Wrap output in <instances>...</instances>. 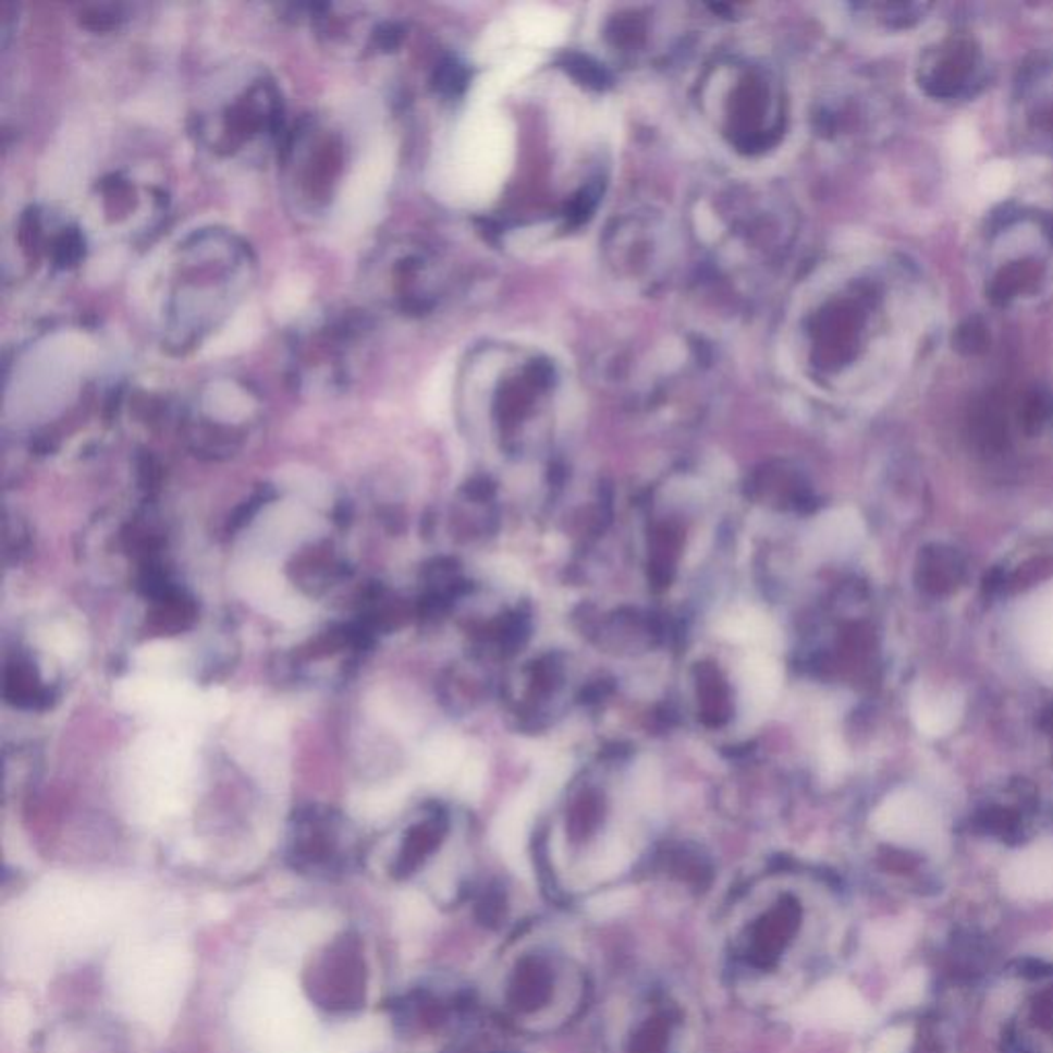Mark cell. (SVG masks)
Masks as SVG:
<instances>
[{
    "mask_svg": "<svg viewBox=\"0 0 1053 1053\" xmlns=\"http://www.w3.org/2000/svg\"><path fill=\"white\" fill-rule=\"evenodd\" d=\"M467 751L462 739L453 735H441L426 745L423 756V780L432 786H444L457 782Z\"/></svg>",
    "mask_w": 1053,
    "mask_h": 1053,
    "instance_id": "obj_14",
    "label": "cell"
},
{
    "mask_svg": "<svg viewBox=\"0 0 1053 1053\" xmlns=\"http://www.w3.org/2000/svg\"><path fill=\"white\" fill-rule=\"evenodd\" d=\"M638 902V893L632 887L613 889L608 893L595 895L587 902V911L595 920H613L628 914Z\"/></svg>",
    "mask_w": 1053,
    "mask_h": 1053,
    "instance_id": "obj_22",
    "label": "cell"
},
{
    "mask_svg": "<svg viewBox=\"0 0 1053 1053\" xmlns=\"http://www.w3.org/2000/svg\"><path fill=\"white\" fill-rule=\"evenodd\" d=\"M486 780V761L480 751H467V758L463 761L462 772L457 776V791L463 798H478L483 788Z\"/></svg>",
    "mask_w": 1053,
    "mask_h": 1053,
    "instance_id": "obj_25",
    "label": "cell"
},
{
    "mask_svg": "<svg viewBox=\"0 0 1053 1053\" xmlns=\"http://www.w3.org/2000/svg\"><path fill=\"white\" fill-rule=\"evenodd\" d=\"M451 383H453V363H441L430 379L426 381L425 395H423V406L430 423L441 425L449 416V404H451Z\"/></svg>",
    "mask_w": 1053,
    "mask_h": 1053,
    "instance_id": "obj_18",
    "label": "cell"
},
{
    "mask_svg": "<svg viewBox=\"0 0 1053 1053\" xmlns=\"http://www.w3.org/2000/svg\"><path fill=\"white\" fill-rule=\"evenodd\" d=\"M948 148H951L953 161L957 166H967L969 161L976 159L978 148H980L978 132H976V128L971 124H959V126H955V130L951 132V138H948Z\"/></svg>",
    "mask_w": 1053,
    "mask_h": 1053,
    "instance_id": "obj_26",
    "label": "cell"
},
{
    "mask_svg": "<svg viewBox=\"0 0 1053 1053\" xmlns=\"http://www.w3.org/2000/svg\"><path fill=\"white\" fill-rule=\"evenodd\" d=\"M566 777L568 759L555 756L539 761L534 777L500 809L494 819L492 842L504 862L523 879L531 877L527 844L534 819L560 793Z\"/></svg>",
    "mask_w": 1053,
    "mask_h": 1053,
    "instance_id": "obj_3",
    "label": "cell"
},
{
    "mask_svg": "<svg viewBox=\"0 0 1053 1053\" xmlns=\"http://www.w3.org/2000/svg\"><path fill=\"white\" fill-rule=\"evenodd\" d=\"M502 23L511 44L509 56L513 52L546 54L568 36V19L550 4H517L502 17Z\"/></svg>",
    "mask_w": 1053,
    "mask_h": 1053,
    "instance_id": "obj_7",
    "label": "cell"
},
{
    "mask_svg": "<svg viewBox=\"0 0 1053 1053\" xmlns=\"http://www.w3.org/2000/svg\"><path fill=\"white\" fill-rule=\"evenodd\" d=\"M1015 171L1008 161H992L983 167L978 175V192L985 200H999L1013 185Z\"/></svg>",
    "mask_w": 1053,
    "mask_h": 1053,
    "instance_id": "obj_24",
    "label": "cell"
},
{
    "mask_svg": "<svg viewBox=\"0 0 1053 1053\" xmlns=\"http://www.w3.org/2000/svg\"><path fill=\"white\" fill-rule=\"evenodd\" d=\"M91 344L81 333H58L21 360L7 393V414L41 416L62 406L89 365Z\"/></svg>",
    "mask_w": 1053,
    "mask_h": 1053,
    "instance_id": "obj_2",
    "label": "cell"
},
{
    "mask_svg": "<svg viewBox=\"0 0 1053 1053\" xmlns=\"http://www.w3.org/2000/svg\"><path fill=\"white\" fill-rule=\"evenodd\" d=\"M867 527L850 506L830 509L815 517L805 534V550L815 560H840L860 548Z\"/></svg>",
    "mask_w": 1053,
    "mask_h": 1053,
    "instance_id": "obj_8",
    "label": "cell"
},
{
    "mask_svg": "<svg viewBox=\"0 0 1053 1053\" xmlns=\"http://www.w3.org/2000/svg\"><path fill=\"white\" fill-rule=\"evenodd\" d=\"M307 992L330 1013H348L365 1004L367 969L356 934L338 936L307 971Z\"/></svg>",
    "mask_w": 1053,
    "mask_h": 1053,
    "instance_id": "obj_5",
    "label": "cell"
},
{
    "mask_svg": "<svg viewBox=\"0 0 1053 1053\" xmlns=\"http://www.w3.org/2000/svg\"><path fill=\"white\" fill-rule=\"evenodd\" d=\"M629 858H632V852L628 844L620 837H611L595 854L589 870L595 879H611L622 870L628 869Z\"/></svg>",
    "mask_w": 1053,
    "mask_h": 1053,
    "instance_id": "obj_21",
    "label": "cell"
},
{
    "mask_svg": "<svg viewBox=\"0 0 1053 1053\" xmlns=\"http://www.w3.org/2000/svg\"><path fill=\"white\" fill-rule=\"evenodd\" d=\"M261 332V315L258 307L245 305L233 319L222 328L215 338H210L204 346L203 356L206 358H222L249 348Z\"/></svg>",
    "mask_w": 1053,
    "mask_h": 1053,
    "instance_id": "obj_15",
    "label": "cell"
},
{
    "mask_svg": "<svg viewBox=\"0 0 1053 1053\" xmlns=\"http://www.w3.org/2000/svg\"><path fill=\"white\" fill-rule=\"evenodd\" d=\"M717 632L722 640L749 648V652H774L780 648V629L772 617L756 608H737L724 613Z\"/></svg>",
    "mask_w": 1053,
    "mask_h": 1053,
    "instance_id": "obj_12",
    "label": "cell"
},
{
    "mask_svg": "<svg viewBox=\"0 0 1053 1053\" xmlns=\"http://www.w3.org/2000/svg\"><path fill=\"white\" fill-rule=\"evenodd\" d=\"M965 700L955 687L920 684L909 696V717L920 735L941 739L951 735L963 719Z\"/></svg>",
    "mask_w": 1053,
    "mask_h": 1053,
    "instance_id": "obj_11",
    "label": "cell"
},
{
    "mask_svg": "<svg viewBox=\"0 0 1053 1053\" xmlns=\"http://www.w3.org/2000/svg\"><path fill=\"white\" fill-rule=\"evenodd\" d=\"M395 169V147L388 136L375 138L354 163L333 208V229L356 237L379 221Z\"/></svg>",
    "mask_w": 1053,
    "mask_h": 1053,
    "instance_id": "obj_4",
    "label": "cell"
},
{
    "mask_svg": "<svg viewBox=\"0 0 1053 1053\" xmlns=\"http://www.w3.org/2000/svg\"><path fill=\"white\" fill-rule=\"evenodd\" d=\"M60 150H52L50 161H48V175L41 180V184L48 185V194L62 196L69 194L74 185L85 177V150L81 140L64 138L60 143Z\"/></svg>",
    "mask_w": 1053,
    "mask_h": 1053,
    "instance_id": "obj_16",
    "label": "cell"
},
{
    "mask_svg": "<svg viewBox=\"0 0 1053 1053\" xmlns=\"http://www.w3.org/2000/svg\"><path fill=\"white\" fill-rule=\"evenodd\" d=\"M309 298V282L301 278H289L278 282L277 293H274V311L278 317H295L305 307Z\"/></svg>",
    "mask_w": 1053,
    "mask_h": 1053,
    "instance_id": "obj_23",
    "label": "cell"
},
{
    "mask_svg": "<svg viewBox=\"0 0 1053 1053\" xmlns=\"http://www.w3.org/2000/svg\"><path fill=\"white\" fill-rule=\"evenodd\" d=\"M1017 636L1025 657L1033 665L1053 671V580L1020 603Z\"/></svg>",
    "mask_w": 1053,
    "mask_h": 1053,
    "instance_id": "obj_10",
    "label": "cell"
},
{
    "mask_svg": "<svg viewBox=\"0 0 1053 1053\" xmlns=\"http://www.w3.org/2000/svg\"><path fill=\"white\" fill-rule=\"evenodd\" d=\"M632 796L636 807L640 809H654L661 800V774L654 761L645 759L636 763L634 768V780H632Z\"/></svg>",
    "mask_w": 1053,
    "mask_h": 1053,
    "instance_id": "obj_20",
    "label": "cell"
},
{
    "mask_svg": "<svg viewBox=\"0 0 1053 1053\" xmlns=\"http://www.w3.org/2000/svg\"><path fill=\"white\" fill-rule=\"evenodd\" d=\"M206 407L212 416L221 420H241L249 414V397L231 383H217L206 395Z\"/></svg>",
    "mask_w": 1053,
    "mask_h": 1053,
    "instance_id": "obj_19",
    "label": "cell"
},
{
    "mask_svg": "<svg viewBox=\"0 0 1053 1053\" xmlns=\"http://www.w3.org/2000/svg\"><path fill=\"white\" fill-rule=\"evenodd\" d=\"M872 830L895 844L934 848L943 840L939 807L918 788L904 786L881 800L872 813Z\"/></svg>",
    "mask_w": 1053,
    "mask_h": 1053,
    "instance_id": "obj_6",
    "label": "cell"
},
{
    "mask_svg": "<svg viewBox=\"0 0 1053 1053\" xmlns=\"http://www.w3.org/2000/svg\"><path fill=\"white\" fill-rule=\"evenodd\" d=\"M782 666L770 652H747L737 666V687L743 719H763L782 691Z\"/></svg>",
    "mask_w": 1053,
    "mask_h": 1053,
    "instance_id": "obj_9",
    "label": "cell"
},
{
    "mask_svg": "<svg viewBox=\"0 0 1053 1053\" xmlns=\"http://www.w3.org/2000/svg\"><path fill=\"white\" fill-rule=\"evenodd\" d=\"M1011 872L1023 885L1052 887L1053 844H1039V846H1033L1031 850L1020 854Z\"/></svg>",
    "mask_w": 1053,
    "mask_h": 1053,
    "instance_id": "obj_17",
    "label": "cell"
},
{
    "mask_svg": "<svg viewBox=\"0 0 1053 1053\" xmlns=\"http://www.w3.org/2000/svg\"><path fill=\"white\" fill-rule=\"evenodd\" d=\"M517 157V126L499 106H472L432 166L434 192L457 206L492 203Z\"/></svg>",
    "mask_w": 1053,
    "mask_h": 1053,
    "instance_id": "obj_1",
    "label": "cell"
},
{
    "mask_svg": "<svg viewBox=\"0 0 1053 1053\" xmlns=\"http://www.w3.org/2000/svg\"><path fill=\"white\" fill-rule=\"evenodd\" d=\"M800 1015L815 1023L854 1027L865 1018V1004L846 983H825L803 1002Z\"/></svg>",
    "mask_w": 1053,
    "mask_h": 1053,
    "instance_id": "obj_13",
    "label": "cell"
}]
</instances>
